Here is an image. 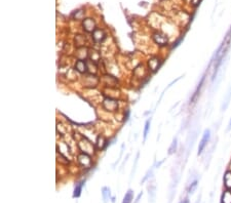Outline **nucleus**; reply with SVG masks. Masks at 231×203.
I'll use <instances>...</instances> for the list:
<instances>
[{
    "label": "nucleus",
    "instance_id": "2f4dec72",
    "mask_svg": "<svg viewBox=\"0 0 231 203\" xmlns=\"http://www.w3.org/2000/svg\"><path fill=\"white\" fill-rule=\"evenodd\" d=\"M230 129H231V119L229 121V124H228V130H230Z\"/></svg>",
    "mask_w": 231,
    "mask_h": 203
},
{
    "label": "nucleus",
    "instance_id": "1a4fd4ad",
    "mask_svg": "<svg viewBox=\"0 0 231 203\" xmlns=\"http://www.w3.org/2000/svg\"><path fill=\"white\" fill-rule=\"evenodd\" d=\"M82 29L86 33H92L97 29V25H96L95 20L92 18H86L82 20Z\"/></svg>",
    "mask_w": 231,
    "mask_h": 203
},
{
    "label": "nucleus",
    "instance_id": "4be33fe9",
    "mask_svg": "<svg viewBox=\"0 0 231 203\" xmlns=\"http://www.w3.org/2000/svg\"><path fill=\"white\" fill-rule=\"evenodd\" d=\"M222 203H231V190H226L223 193Z\"/></svg>",
    "mask_w": 231,
    "mask_h": 203
},
{
    "label": "nucleus",
    "instance_id": "5701e85b",
    "mask_svg": "<svg viewBox=\"0 0 231 203\" xmlns=\"http://www.w3.org/2000/svg\"><path fill=\"white\" fill-rule=\"evenodd\" d=\"M177 148H178V140H177V137H175V139L173 140V143H171V147L168 148V154L171 155V154L176 153Z\"/></svg>",
    "mask_w": 231,
    "mask_h": 203
},
{
    "label": "nucleus",
    "instance_id": "a211bd4d",
    "mask_svg": "<svg viewBox=\"0 0 231 203\" xmlns=\"http://www.w3.org/2000/svg\"><path fill=\"white\" fill-rule=\"evenodd\" d=\"M83 185H84V180H81V182L76 184L75 188H74V193H73V197H74V198H77V197L80 196Z\"/></svg>",
    "mask_w": 231,
    "mask_h": 203
},
{
    "label": "nucleus",
    "instance_id": "20e7f679",
    "mask_svg": "<svg viewBox=\"0 0 231 203\" xmlns=\"http://www.w3.org/2000/svg\"><path fill=\"white\" fill-rule=\"evenodd\" d=\"M152 40L154 41V43L157 44L158 46H167L168 44V37L167 34L156 31L152 34Z\"/></svg>",
    "mask_w": 231,
    "mask_h": 203
},
{
    "label": "nucleus",
    "instance_id": "dca6fc26",
    "mask_svg": "<svg viewBox=\"0 0 231 203\" xmlns=\"http://www.w3.org/2000/svg\"><path fill=\"white\" fill-rule=\"evenodd\" d=\"M230 101H231V86L229 87V89H228V91H227V94L225 95V98H224L223 104H222V107H221L222 111H225V110L227 109V107L229 106Z\"/></svg>",
    "mask_w": 231,
    "mask_h": 203
},
{
    "label": "nucleus",
    "instance_id": "2eb2a0df",
    "mask_svg": "<svg viewBox=\"0 0 231 203\" xmlns=\"http://www.w3.org/2000/svg\"><path fill=\"white\" fill-rule=\"evenodd\" d=\"M88 61L92 62V63L97 64L99 61L101 60V55L100 52H96L94 49H88Z\"/></svg>",
    "mask_w": 231,
    "mask_h": 203
},
{
    "label": "nucleus",
    "instance_id": "f03ea898",
    "mask_svg": "<svg viewBox=\"0 0 231 203\" xmlns=\"http://www.w3.org/2000/svg\"><path fill=\"white\" fill-rule=\"evenodd\" d=\"M101 106H102L103 110H105L106 112L114 113V112H117L118 109H119V102H118V100H116V98L106 97L102 101Z\"/></svg>",
    "mask_w": 231,
    "mask_h": 203
},
{
    "label": "nucleus",
    "instance_id": "9d476101",
    "mask_svg": "<svg viewBox=\"0 0 231 203\" xmlns=\"http://www.w3.org/2000/svg\"><path fill=\"white\" fill-rule=\"evenodd\" d=\"M74 70L80 74H86L88 72V66H87V61L85 60H76L74 64Z\"/></svg>",
    "mask_w": 231,
    "mask_h": 203
},
{
    "label": "nucleus",
    "instance_id": "9b49d317",
    "mask_svg": "<svg viewBox=\"0 0 231 203\" xmlns=\"http://www.w3.org/2000/svg\"><path fill=\"white\" fill-rule=\"evenodd\" d=\"M95 145L98 150H104V149L107 148V146L109 145V143L103 134H99L97 137V140H96Z\"/></svg>",
    "mask_w": 231,
    "mask_h": 203
},
{
    "label": "nucleus",
    "instance_id": "39448f33",
    "mask_svg": "<svg viewBox=\"0 0 231 203\" xmlns=\"http://www.w3.org/2000/svg\"><path fill=\"white\" fill-rule=\"evenodd\" d=\"M161 64H162V59H160L159 56H157V55L151 56V58L147 61V68H148L149 72L155 73L160 68Z\"/></svg>",
    "mask_w": 231,
    "mask_h": 203
},
{
    "label": "nucleus",
    "instance_id": "393cba45",
    "mask_svg": "<svg viewBox=\"0 0 231 203\" xmlns=\"http://www.w3.org/2000/svg\"><path fill=\"white\" fill-rule=\"evenodd\" d=\"M102 195L104 198V201H108V199L110 198V189L107 187H104L102 189Z\"/></svg>",
    "mask_w": 231,
    "mask_h": 203
},
{
    "label": "nucleus",
    "instance_id": "423d86ee",
    "mask_svg": "<svg viewBox=\"0 0 231 203\" xmlns=\"http://www.w3.org/2000/svg\"><path fill=\"white\" fill-rule=\"evenodd\" d=\"M210 140H211V130L210 129H205L204 134H202L200 142H199V145H198V152H197V155H198V156L199 155H201L202 152L204 151V149L207 148Z\"/></svg>",
    "mask_w": 231,
    "mask_h": 203
},
{
    "label": "nucleus",
    "instance_id": "7ed1b4c3",
    "mask_svg": "<svg viewBox=\"0 0 231 203\" xmlns=\"http://www.w3.org/2000/svg\"><path fill=\"white\" fill-rule=\"evenodd\" d=\"M77 163L81 168L87 169L91 168L92 166V155L85 154V153H80L77 155Z\"/></svg>",
    "mask_w": 231,
    "mask_h": 203
},
{
    "label": "nucleus",
    "instance_id": "6ab92c4d",
    "mask_svg": "<svg viewBox=\"0 0 231 203\" xmlns=\"http://www.w3.org/2000/svg\"><path fill=\"white\" fill-rule=\"evenodd\" d=\"M198 186V180L195 179L191 180V183H188V194H193Z\"/></svg>",
    "mask_w": 231,
    "mask_h": 203
},
{
    "label": "nucleus",
    "instance_id": "f8f14e48",
    "mask_svg": "<svg viewBox=\"0 0 231 203\" xmlns=\"http://www.w3.org/2000/svg\"><path fill=\"white\" fill-rule=\"evenodd\" d=\"M103 81H104V84H105L107 87H116L117 79L116 77H114V76L110 74L103 75Z\"/></svg>",
    "mask_w": 231,
    "mask_h": 203
},
{
    "label": "nucleus",
    "instance_id": "6e6552de",
    "mask_svg": "<svg viewBox=\"0 0 231 203\" xmlns=\"http://www.w3.org/2000/svg\"><path fill=\"white\" fill-rule=\"evenodd\" d=\"M99 79L95 74H92V73H87L85 76H83V85H85L89 88H92V87L97 86L99 84Z\"/></svg>",
    "mask_w": 231,
    "mask_h": 203
},
{
    "label": "nucleus",
    "instance_id": "ddd939ff",
    "mask_svg": "<svg viewBox=\"0 0 231 203\" xmlns=\"http://www.w3.org/2000/svg\"><path fill=\"white\" fill-rule=\"evenodd\" d=\"M85 43H86L85 36L82 35V34H76L74 36V45L76 46V48L84 47L85 46Z\"/></svg>",
    "mask_w": 231,
    "mask_h": 203
},
{
    "label": "nucleus",
    "instance_id": "0eeeda50",
    "mask_svg": "<svg viewBox=\"0 0 231 203\" xmlns=\"http://www.w3.org/2000/svg\"><path fill=\"white\" fill-rule=\"evenodd\" d=\"M106 38H107V35L105 31L101 29V28H97V29L92 33V39L96 44L103 43V42L106 40Z\"/></svg>",
    "mask_w": 231,
    "mask_h": 203
},
{
    "label": "nucleus",
    "instance_id": "aec40b11",
    "mask_svg": "<svg viewBox=\"0 0 231 203\" xmlns=\"http://www.w3.org/2000/svg\"><path fill=\"white\" fill-rule=\"evenodd\" d=\"M57 132L58 134H60L61 137H64L65 134H68V127L63 125V123L58 122V124H57Z\"/></svg>",
    "mask_w": 231,
    "mask_h": 203
},
{
    "label": "nucleus",
    "instance_id": "b1692460",
    "mask_svg": "<svg viewBox=\"0 0 231 203\" xmlns=\"http://www.w3.org/2000/svg\"><path fill=\"white\" fill-rule=\"evenodd\" d=\"M150 125H151V118L148 119L145 122V127H144V131H143V137H144V141L147 139V135L149 132V129H150Z\"/></svg>",
    "mask_w": 231,
    "mask_h": 203
},
{
    "label": "nucleus",
    "instance_id": "cd10ccee",
    "mask_svg": "<svg viewBox=\"0 0 231 203\" xmlns=\"http://www.w3.org/2000/svg\"><path fill=\"white\" fill-rule=\"evenodd\" d=\"M200 2H201V0H191V4H192L193 6H197V5H199Z\"/></svg>",
    "mask_w": 231,
    "mask_h": 203
},
{
    "label": "nucleus",
    "instance_id": "bb28decb",
    "mask_svg": "<svg viewBox=\"0 0 231 203\" xmlns=\"http://www.w3.org/2000/svg\"><path fill=\"white\" fill-rule=\"evenodd\" d=\"M153 167H154V166H153ZM153 167H151L150 169H149V170L147 171V173H146V176H145V177H144V179H143L142 180V183H145L146 182V180H147L148 179H149V177H151V176H152V173H153Z\"/></svg>",
    "mask_w": 231,
    "mask_h": 203
},
{
    "label": "nucleus",
    "instance_id": "4468645a",
    "mask_svg": "<svg viewBox=\"0 0 231 203\" xmlns=\"http://www.w3.org/2000/svg\"><path fill=\"white\" fill-rule=\"evenodd\" d=\"M134 75L136 78H143L146 75V69L142 64L138 65L134 70Z\"/></svg>",
    "mask_w": 231,
    "mask_h": 203
},
{
    "label": "nucleus",
    "instance_id": "7c9ffc66",
    "mask_svg": "<svg viewBox=\"0 0 231 203\" xmlns=\"http://www.w3.org/2000/svg\"><path fill=\"white\" fill-rule=\"evenodd\" d=\"M163 161H164V160H162V161H160V162H158V163H157V164H156V166H157V167H159V166L161 165L162 163H163Z\"/></svg>",
    "mask_w": 231,
    "mask_h": 203
},
{
    "label": "nucleus",
    "instance_id": "f3484780",
    "mask_svg": "<svg viewBox=\"0 0 231 203\" xmlns=\"http://www.w3.org/2000/svg\"><path fill=\"white\" fill-rule=\"evenodd\" d=\"M224 186L226 187L227 190H231V170H227L224 174L223 177Z\"/></svg>",
    "mask_w": 231,
    "mask_h": 203
},
{
    "label": "nucleus",
    "instance_id": "412c9836",
    "mask_svg": "<svg viewBox=\"0 0 231 203\" xmlns=\"http://www.w3.org/2000/svg\"><path fill=\"white\" fill-rule=\"evenodd\" d=\"M134 199V192L133 190H128L123 197L122 203H132V200Z\"/></svg>",
    "mask_w": 231,
    "mask_h": 203
},
{
    "label": "nucleus",
    "instance_id": "a878e982",
    "mask_svg": "<svg viewBox=\"0 0 231 203\" xmlns=\"http://www.w3.org/2000/svg\"><path fill=\"white\" fill-rule=\"evenodd\" d=\"M148 190H149V197L151 198V202H153L154 201V196H155V186H152V187L149 186Z\"/></svg>",
    "mask_w": 231,
    "mask_h": 203
},
{
    "label": "nucleus",
    "instance_id": "c85d7f7f",
    "mask_svg": "<svg viewBox=\"0 0 231 203\" xmlns=\"http://www.w3.org/2000/svg\"><path fill=\"white\" fill-rule=\"evenodd\" d=\"M180 203H189V198H188V197H186V198H184V200H181V201H180Z\"/></svg>",
    "mask_w": 231,
    "mask_h": 203
},
{
    "label": "nucleus",
    "instance_id": "c756f323",
    "mask_svg": "<svg viewBox=\"0 0 231 203\" xmlns=\"http://www.w3.org/2000/svg\"><path fill=\"white\" fill-rule=\"evenodd\" d=\"M200 198H201V195H199V196H198V198H197V200H196V202H195V203H200Z\"/></svg>",
    "mask_w": 231,
    "mask_h": 203
},
{
    "label": "nucleus",
    "instance_id": "f257e3e1",
    "mask_svg": "<svg viewBox=\"0 0 231 203\" xmlns=\"http://www.w3.org/2000/svg\"><path fill=\"white\" fill-rule=\"evenodd\" d=\"M76 145H77L78 150H79L81 153L94 155L96 153V150H97L96 145H94V144L87 139L86 137H84V135H80L79 140L77 141Z\"/></svg>",
    "mask_w": 231,
    "mask_h": 203
}]
</instances>
